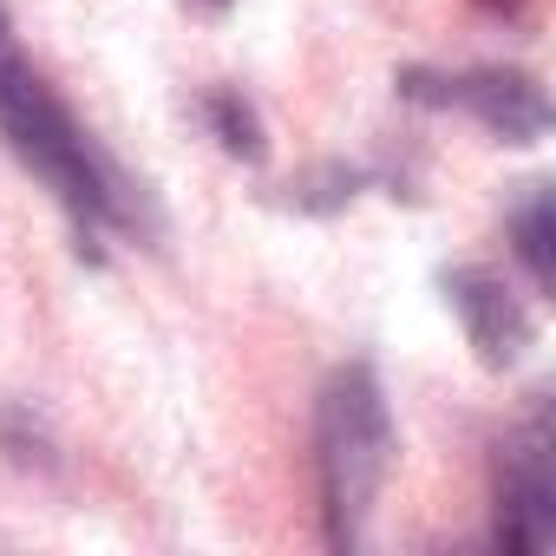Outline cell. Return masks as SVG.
Returning <instances> with one entry per match:
<instances>
[{
    "mask_svg": "<svg viewBox=\"0 0 556 556\" xmlns=\"http://www.w3.org/2000/svg\"><path fill=\"white\" fill-rule=\"evenodd\" d=\"M0 138L86 229H138L144 223V197L131 190V177L92 144V131L66 112V99L27 66L21 40L8 27V8H0Z\"/></svg>",
    "mask_w": 556,
    "mask_h": 556,
    "instance_id": "cell-1",
    "label": "cell"
},
{
    "mask_svg": "<svg viewBox=\"0 0 556 556\" xmlns=\"http://www.w3.org/2000/svg\"><path fill=\"white\" fill-rule=\"evenodd\" d=\"M393 471V413L374 367H341L321 387L315 406V478H321V523L334 549H354L367 536L374 497Z\"/></svg>",
    "mask_w": 556,
    "mask_h": 556,
    "instance_id": "cell-2",
    "label": "cell"
},
{
    "mask_svg": "<svg viewBox=\"0 0 556 556\" xmlns=\"http://www.w3.org/2000/svg\"><path fill=\"white\" fill-rule=\"evenodd\" d=\"M400 99L413 105H458L471 112L484 131H497L504 144H536L549 131V99L530 73H510V66H478V73H426V66H406L400 73Z\"/></svg>",
    "mask_w": 556,
    "mask_h": 556,
    "instance_id": "cell-3",
    "label": "cell"
},
{
    "mask_svg": "<svg viewBox=\"0 0 556 556\" xmlns=\"http://www.w3.org/2000/svg\"><path fill=\"white\" fill-rule=\"evenodd\" d=\"M556 536V471H549V426L530 419L497 458V543L504 549H549Z\"/></svg>",
    "mask_w": 556,
    "mask_h": 556,
    "instance_id": "cell-4",
    "label": "cell"
},
{
    "mask_svg": "<svg viewBox=\"0 0 556 556\" xmlns=\"http://www.w3.org/2000/svg\"><path fill=\"white\" fill-rule=\"evenodd\" d=\"M445 302L458 308L465 341L478 348L484 367L504 374V367H517V361L530 354L536 321H530V308L517 302V289L504 282L497 268H452V275H445Z\"/></svg>",
    "mask_w": 556,
    "mask_h": 556,
    "instance_id": "cell-5",
    "label": "cell"
},
{
    "mask_svg": "<svg viewBox=\"0 0 556 556\" xmlns=\"http://www.w3.org/2000/svg\"><path fill=\"white\" fill-rule=\"evenodd\" d=\"M510 242H517V262L530 268V282L549 289V282H556V210H549L543 190L510 216Z\"/></svg>",
    "mask_w": 556,
    "mask_h": 556,
    "instance_id": "cell-6",
    "label": "cell"
},
{
    "mask_svg": "<svg viewBox=\"0 0 556 556\" xmlns=\"http://www.w3.org/2000/svg\"><path fill=\"white\" fill-rule=\"evenodd\" d=\"M203 118H210V131H216V144H223L229 157H242V164L262 157V118H255V105H249L242 92L216 86V92L203 99Z\"/></svg>",
    "mask_w": 556,
    "mask_h": 556,
    "instance_id": "cell-7",
    "label": "cell"
},
{
    "mask_svg": "<svg viewBox=\"0 0 556 556\" xmlns=\"http://www.w3.org/2000/svg\"><path fill=\"white\" fill-rule=\"evenodd\" d=\"M354 190H361V170L328 164V170H315V177H302V184H295V203H302V210H341Z\"/></svg>",
    "mask_w": 556,
    "mask_h": 556,
    "instance_id": "cell-8",
    "label": "cell"
},
{
    "mask_svg": "<svg viewBox=\"0 0 556 556\" xmlns=\"http://www.w3.org/2000/svg\"><path fill=\"white\" fill-rule=\"evenodd\" d=\"M184 8H190V14H223L229 0H184Z\"/></svg>",
    "mask_w": 556,
    "mask_h": 556,
    "instance_id": "cell-9",
    "label": "cell"
}]
</instances>
